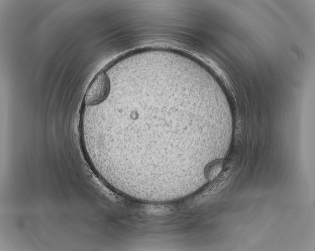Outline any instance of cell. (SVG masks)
Masks as SVG:
<instances>
[{
    "instance_id": "1",
    "label": "cell",
    "mask_w": 315,
    "mask_h": 251,
    "mask_svg": "<svg viewBox=\"0 0 315 251\" xmlns=\"http://www.w3.org/2000/svg\"><path fill=\"white\" fill-rule=\"evenodd\" d=\"M110 88V81L107 74L104 71L99 72L86 91L85 104L92 106L104 102L109 94Z\"/></svg>"
}]
</instances>
